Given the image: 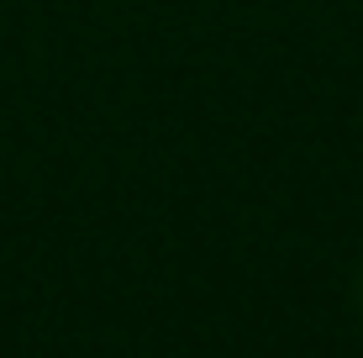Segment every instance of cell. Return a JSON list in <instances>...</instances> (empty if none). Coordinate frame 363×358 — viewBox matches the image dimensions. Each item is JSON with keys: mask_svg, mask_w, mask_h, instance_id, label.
I'll return each instance as SVG.
<instances>
[{"mask_svg": "<svg viewBox=\"0 0 363 358\" xmlns=\"http://www.w3.org/2000/svg\"><path fill=\"white\" fill-rule=\"evenodd\" d=\"M358 295H363V279H358Z\"/></svg>", "mask_w": 363, "mask_h": 358, "instance_id": "obj_1", "label": "cell"}]
</instances>
